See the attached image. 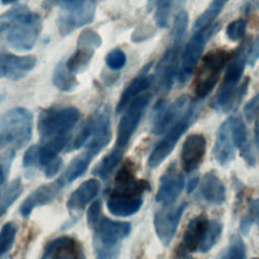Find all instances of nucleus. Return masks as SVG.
Segmentation results:
<instances>
[{"label":"nucleus","mask_w":259,"mask_h":259,"mask_svg":"<svg viewBox=\"0 0 259 259\" xmlns=\"http://www.w3.org/2000/svg\"><path fill=\"white\" fill-rule=\"evenodd\" d=\"M149 189V182L138 179L133 163L127 161L115 175L114 187L110 191L106 202L108 211L119 218L137 213L143 204V193Z\"/></svg>","instance_id":"f257e3e1"},{"label":"nucleus","mask_w":259,"mask_h":259,"mask_svg":"<svg viewBox=\"0 0 259 259\" xmlns=\"http://www.w3.org/2000/svg\"><path fill=\"white\" fill-rule=\"evenodd\" d=\"M41 31V19L25 5H17L0 16V33L16 51L31 50Z\"/></svg>","instance_id":"f03ea898"},{"label":"nucleus","mask_w":259,"mask_h":259,"mask_svg":"<svg viewBox=\"0 0 259 259\" xmlns=\"http://www.w3.org/2000/svg\"><path fill=\"white\" fill-rule=\"evenodd\" d=\"M247 42L244 41L229 59L223 81L211 103L213 109L224 112L230 111L239 105L241 98L246 93L249 79L246 78L239 88L238 84L247 64Z\"/></svg>","instance_id":"7ed1b4c3"},{"label":"nucleus","mask_w":259,"mask_h":259,"mask_svg":"<svg viewBox=\"0 0 259 259\" xmlns=\"http://www.w3.org/2000/svg\"><path fill=\"white\" fill-rule=\"evenodd\" d=\"M32 113L24 107H13L0 117V151L20 149L32 135Z\"/></svg>","instance_id":"20e7f679"},{"label":"nucleus","mask_w":259,"mask_h":259,"mask_svg":"<svg viewBox=\"0 0 259 259\" xmlns=\"http://www.w3.org/2000/svg\"><path fill=\"white\" fill-rule=\"evenodd\" d=\"M80 118V111L74 106L50 107L38 116L37 130L41 142L53 138L69 135Z\"/></svg>","instance_id":"39448f33"},{"label":"nucleus","mask_w":259,"mask_h":259,"mask_svg":"<svg viewBox=\"0 0 259 259\" xmlns=\"http://www.w3.org/2000/svg\"><path fill=\"white\" fill-rule=\"evenodd\" d=\"M229 59V53L219 48L203 56L193 83V93L197 99L206 97L215 87Z\"/></svg>","instance_id":"423d86ee"},{"label":"nucleus","mask_w":259,"mask_h":259,"mask_svg":"<svg viewBox=\"0 0 259 259\" xmlns=\"http://www.w3.org/2000/svg\"><path fill=\"white\" fill-rule=\"evenodd\" d=\"M198 114L197 105L190 104L187 106L182 116L166 132L165 136L159 141L148 158V166L151 168L158 167L173 151L179 139L188 130Z\"/></svg>","instance_id":"0eeeda50"},{"label":"nucleus","mask_w":259,"mask_h":259,"mask_svg":"<svg viewBox=\"0 0 259 259\" xmlns=\"http://www.w3.org/2000/svg\"><path fill=\"white\" fill-rule=\"evenodd\" d=\"M217 28L218 23L214 22L206 27L192 31L190 38L186 42L181 53L180 67L177 76L179 83L184 84L191 77L207 40L210 38Z\"/></svg>","instance_id":"6e6552de"},{"label":"nucleus","mask_w":259,"mask_h":259,"mask_svg":"<svg viewBox=\"0 0 259 259\" xmlns=\"http://www.w3.org/2000/svg\"><path fill=\"white\" fill-rule=\"evenodd\" d=\"M184 35L171 34V46L166 50L155 72L157 89L161 93L168 92L179 72V58H181V48Z\"/></svg>","instance_id":"1a4fd4ad"},{"label":"nucleus","mask_w":259,"mask_h":259,"mask_svg":"<svg viewBox=\"0 0 259 259\" xmlns=\"http://www.w3.org/2000/svg\"><path fill=\"white\" fill-rule=\"evenodd\" d=\"M188 98L181 95L173 102L160 99L156 102L151 115V130L155 135L166 133L185 112Z\"/></svg>","instance_id":"9d476101"},{"label":"nucleus","mask_w":259,"mask_h":259,"mask_svg":"<svg viewBox=\"0 0 259 259\" xmlns=\"http://www.w3.org/2000/svg\"><path fill=\"white\" fill-rule=\"evenodd\" d=\"M149 100L150 96L148 94H142L136 97L128 104L125 112L122 114L119 120L114 147L121 150L125 149L140 123L141 117L149 103Z\"/></svg>","instance_id":"9b49d317"},{"label":"nucleus","mask_w":259,"mask_h":259,"mask_svg":"<svg viewBox=\"0 0 259 259\" xmlns=\"http://www.w3.org/2000/svg\"><path fill=\"white\" fill-rule=\"evenodd\" d=\"M90 118V136L85 144L86 151L94 157L101 152L110 142L111 127L109 109L101 105Z\"/></svg>","instance_id":"f8f14e48"},{"label":"nucleus","mask_w":259,"mask_h":259,"mask_svg":"<svg viewBox=\"0 0 259 259\" xmlns=\"http://www.w3.org/2000/svg\"><path fill=\"white\" fill-rule=\"evenodd\" d=\"M187 206L186 202H183L177 206L170 204L164 205V207L157 210L154 214V228L159 240L165 246L169 245L172 241L180 219Z\"/></svg>","instance_id":"ddd939ff"},{"label":"nucleus","mask_w":259,"mask_h":259,"mask_svg":"<svg viewBox=\"0 0 259 259\" xmlns=\"http://www.w3.org/2000/svg\"><path fill=\"white\" fill-rule=\"evenodd\" d=\"M93 230V246L119 245L120 241L130 235L132 226L127 222L102 218Z\"/></svg>","instance_id":"4468645a"},{"label":"nucleus","mask_w":259,"mask_h":259,"mask_svg":"<svg viewBox=\"0 0 259 259\" xmlns=\"http://www.w3.org/2000/svg\"><path fill=\"white\" fill-rule=\"evenodd\" d=\"M184 188V177L177 169L176 164H171L159 181V187L156 194L157 202L171 204L180 195Z\"/></svg>","instance_id":"2eb2a0df"},{"label":"nucleus","mask_w":259,"mask_h":259,"mask_svg":"<svg viewBox=\"0 0 259 259\" xmlns=\"http://www.w3.org/2000/svg\"><path fill=\"white\" fill-rule=\"evenodd\" d=\"M41 259H86V255L82 244L77 239L62 236L46 246Z\"/></svg>","instance_id":"dca6fc26"},{"label":"nucleus","mask_w":259,"mask_h":259,"mask_svg":"<svg viewBox=\"0 0 259 259\" xmlns=\"http://www.w3.org/2000/svg\"><path fill=\"white\" fill-rule=\"evenodd\" d=\"M65 183V179L60 178L54 182H50L37 187L21 203L19 207L21 215L27 218L34 207L51 203L58 196Z\"/></svg>","instance_id":"f3484780"},{"label":"nucleus","mask_w":259,"mask_h":259,"mask_svg":"<svg viewBox=\"0 0 259 259\" xmlns=\"http://www.w3.org/2000/svg\"><path fill=\"white\" fill-rule=\"evenodd\" d=\"M36 64L34 56H16L0 53V78L19 80L30 72Z\"/></svg>","instance_id":"a211bd4d"},{"label":"nucleus","mask_w":259,"mask_h":259,"mask_svg":"<svg viewBox=\"0 0 259 259\" xmlns=\"http://www.w3.org/2000/svg\"><path fill=\"white\" fill-rule=\"evenodd\" d=\"M206 151V140L201 134L189 135L181 149V164L186 172L196 170L201 164Z\"/></svg>","instance_id":"6ab92c4d"},{"label":"nucleus","mask_w":259,"mask_h":259,"mask_svg":"<svg viewBox=\"0 0 259 259\" xmlns=\"http://www.w3.org/2000/svg\"><path fill=\"white\" fill-rule=\"evenodd\" d=\"M236 146L233 141L230 119H226L218 128L212 154L221 166H228L235 157Z\"/></svg>","instance_id":"aec40b11"},{"label":"nucleus","mask_w":259,"mask_h":259,"mask_svg":"<svg viewBox=\"0 0 259 259\" xmlns=\"http://www.w3.org/2000/svg\"><path fill=\"white\" fill-rule=\"evenodd\" d=\"M100 183L97 179L91 178L82 182L67 200V208L72 212H80L91 202L99 192Z\"/></svg>","instance_id":"412c9836"},{"label":"nucleus","mask_w":259,"mask_h":259,"mask_svg":"<svg viewBox=\"0 0 259 259\" xmlns=\"http://www.w3.org/2000/svg\"><path fill=\"white\" fill-rule=\"evenodd\" d=\"M150 67H151V64L147 65L145 67V70L139 76L134 78L127 84V86L123 89V91L120 94L119 100L116 104V108H115L116 113L122 112L136 97H138L139 95H141L143 92L147 91L150 88L153 82V78L147 75L148 69Z\"/></svg>","instance_id":"4be33fe9"},{"label":"nucleus","mask_w":259,"mask_h":259,"mask_svg":"<svg viewBox=\"0 0 259 259\" xmlns=\"http://www.w3.org/2000/svg\"><path fill=\"white\" fill-rule=\"evenodd\" d=\"M208 223L209 221L205 214H199L193 218L184 231L181 245L189 252L198 250L207 230Z\"/></svg>","instance_id":"5701e85b"},{"label":"nucleus","mask_w":259,"mask_h":259,"mask_svg":"<svg viewBox=\"0 0 259 259\" xmlns=\"http://www.w3.org/2000/svg\"><path fill=\"white\" fill-rule=\"evenodd\" d=\"M200 193L208 203L219 205L225 201V185L215 171L211 170L203 175L200 183Z\"/></svg>","instance_id":"b1692460"},{"label":"nucleus","mask_w":259,"mask_h":259,"mask_svg":"<svg viewBox=\"0 0 259 259\" xmlns=\"http://www.w3.org/2000/svg\"><path fill=\"white\" fill-rule=\"evenodd\" d=\"M230 123H231V131L234 144L237 149H239L242 157L245 159L247 163L253 165L255 163L254 156L250 150L249 143H248V135L247 130L243 121L235 116H230Z\"/></svg>","instance_id":"393cba45"},{"label":"nucleus","mask_w":259,"mask_h":259,"mask_svg":"<svg viewBox=\"0 0 259 259\" xmlns=\"http://www.w3.org/2000/svg\"><path fill=\"white\" fill-rule=\"evenodd\" d=\"M65 14L77 16L83 19H94L95 2L94 0H53Z\"/></svg>","instance_id":"a878e982"},{"label":"nucleus","mask_w":259,"mask_h":259,"mask_svg":"<svg viewBox=\"0 0 259 259\" xmlns=\"http://www.w3.org/2000/svg\"><path fill=\"white\" fill-rule=\"evenodd\" d=\"M186 0H154V19L158 27L166 28L171 16L178 13Z\"/></svg>","instance_id":"bb28decb"},{"label":"nucleus","mask_w":259,"mask_h":259,"mask_svg":"<svg viewBox=\"0 0 259 259\" xmlns=\"http://www.w3.org/2000/svg\"><path fill=\"white\" fill-rule=\"evenodd\" d=\"M53 84L63 92H71L78 86V80L66 66L65 61L59 62L53 72Z\"/></svg>","instance_id":"cd10ccee"},{"label":"nucleus","mask_w":259,"mask_h":259,"mask_svg":"<svg viewBox=\"0 0 259 259\" xmlns=\"http://www.w3.org/2000/svg\"><path fill=\"white\" fill-rule=\"evenodd\" d=\"M69 139L70 135H63L41 142L42 145L39 147V163L41 165H47L57 158V155L67 146Z\"/></svg>","instance_id":"c85d7f7f"},{"label":"nucleus","mask_w":259,"mask_h":259,"mask_svg":"<svg viewBox=\"0 0 259 259\" xmlns=\"http://www.w3.org/2000/svg\"><path fill=\"white\" fill-rule=\"evenodd\" d=\"M94 52H95L94 49L77 47L76 51L66 61L67 68L73 74L82 73L89 66V64L94 56Z\"/></svg>","instance_id":"c756f323"},{"label":"nucleus","mask_w":259,"mask_h":259,"mask_svg":"<svg viewBox=\"0 0 259 259\" xmlns=\"http://www.w3.org/2000/svg\"><path fill=\"white\" fill-rule=\"evenodd\" d=\"M94 158L93 155L85 151L84 153L76 156L71 160L69 165L66 168L63 178L67 183L73 182L77 178H79L88 168L91 160Z\"/></svg>","instance_id":"7c9ffc66"},{"label":"nucleus","mask_w":259,"mask_h":259,"mask_svg":"<svg viewBox=\"0 0 259 259\" xmlns=\"http://www.w3.org/2000/svg\"><path fill=\"white\" fill-rule=\"evenodd\" d=\"M123 152H124V150L114 147L96 165V167L93 170L94 175H97L101 179H106L109 176V174L112 172V170H114L115 167L120 162V160L123 156Z\"/></svg>","instance_id":"2f4dec72"},{"label":"nucleus","mask_w":259,"mask_h":259,"mask_svg":"<svg viewBox=\"0 0 259 259\" xmlns=\"http://www.w3.org/2000/svg\"><path fill=\"white\" fill-rule=\"evenodd\" d=\"M228 1L229 0H211L207 8L203 11V13H201L195 20L194 25L192 27V31H196L200 28L206 27L214 23V19L222 12Z\"/></svg>","instance_id":"473e14b6"},{"label":"nucleus","mask_w":259,"mask_h":259,"mask_svg":"<svg viewBox=\"0 0 259 259\" xmlns=\"http://www.w3.org/2000/svg\"><path fill=\"white\" fill-rule=\"evenodd\" d=\"M22 191L23 186L20 178H15L0 192V217L6 212L9 206L20 196Z\"/></svg>","instance_id":"72a5a7b5"},{"label":"nucleus","mask_w":259,"mask_h":259,"mask_svg":"<svg viewBox=\"0 0 259 259\" xmlns=\"http://www.w3.org/2000/svg\"><path fill=\"white\" fill-rule=\"evenodd\" d=\"M222 224L218 221H210L208 223V227L207 230L205 232V235L203 237V240L198 248V250L202 253H206L208 252L215 244L217 242L220 240L221 234H222Z\"/></svg>","instance_id":"f704fd0d"},{"label":"nucleus","mask_w":259,"mask_h":259,"mask_svg":"<svg viewBox=\"0 0 259 259\" xmlns=\"http://www.w3.org/2000/svg\"><path fill=\"white\" fill-rule=\"evenodd\" d=\"M17 233V227L14 223L8 222L4 224L0 230V258L11 249Z\"/></svg>","instance_id":"c9c22d12"},{"label":"nucleus","mask_w":259,"mask_h":259,"mask_svg":"<svg viewBox=\"0 0 259 259\" xmlns=\"http://www.w3.org/2000/svg\"><path fill=\"white\" fill-rule=\"evenodd\" d=\"M245 244L242 239L238 236H234L228 245L221 254L218 256V259H245Z\"/></svg>","instance_id":"e433bc0d"},{"label":"nucleus","mask_w":259,"mask_h":259,"mask_svg":"<svg viewBox=\"0 0 259 259\" xmlns=\"http://www.w3.org/2000/svg\"><path fill=\"white\" fill-rule=\"evenodd\" d=\"M101 44H102L101 36L91 28H86L83 31H81L77 39V47H82V48H90L95 50L99 48Z\"/></svg>","instance_id":"4c0bfd02"},{"label":"nucleus","mask_w":259,"mask_h":259,"mask_svg":"<svg viewBox=\"0 0 259 259\" xmlns=\"http://www.w3.org/2000/svg\"><path fill=\"white\" fill-rule=\"evenodd\" d=\"M105 63L111 70H120L126 63L125 54L118 48L111 50L105 57Z\"/></svg>","instance_id":"58836bf2"},{"label":"nucleus","mask_w":259,"mask_h":259,"mask_svg":"<svg viewBox=\"0 0 259 259\" xmlns=\"http://www.w3.org/2000/svg\"><path fill=\"white\" fill-rule=\"evenodd\" d=\"M247 27V22L243 18L236 19L232 22L229 23V25L226 28V35L228 36L229 39L235 41L241 39L246 31Z\"/></svg>","instance_id":"ea45409f"},{"label":"nucleus","mask_w":259,"mask_h":259,"mask_svg":"<svg viewBox=\"0 0 259 259\" xmlns=\"http://www.w3.org/2000/svg\"><path fill=\"white\" fill-rule=\"evenodd\" d=\"M96 259H118L119 245H98L94 246Z\"/></svg>","instance_id":"a19ab883"},{"label":"nucleus","mask_w":259,"mask_h":259,"mask_svg":"<svg viewBox=\"0 0 259 259\" xmlns=\"http://www.w3.org/2000/svg\"><path fill=\"white\" fill-rule=\"evenodd\" d=\"M39 163V147L30 146L24 153L22 159V165L25 168H31Z\"/></svg>","instance_id":"79ce46f5"},{"label":"nucleus","mask_w":259,"mask_h":259,"mask_svg":"<svg viewBox=\"0 0 259 259\" xmlns=\"http://www.w3.org/2000/svg\"><path fill=\"white\" fill-rule=\"evenodd\" d=\"M259 113V92L253 96L244 107V115L248 121H253Z\"/></svg>","instance_id":"37998d69"},{"label":"nucleus","mask_w":259,"mask_h":259,"mask_svg":"<svg viewBox=\"0 0 259 259\" xmlns=\"http://www.w3.org/2000/svg\"><path fill=\"white\" fill-rule=\"evenodd\" d=\"M100 210H101V203L99 200H95L91 203L87 210V223L88 226L94 229L100 221Z\"/></svg>","instance_id":"c03bdc74"},{"label":"nucleus","mask_w":259,"mask_h":259,"mask_svg":"<svg viewBox=\"0 0 259 259\" xmlns=\"http://www.w3.org/2000/svg\"><path fill=\"white\" fill-rule=\"evenodd\" d=\"M259 60V36H257L247 50V65L254 67Z\"/></svg>","instance_id":"a18cd8bd"},{"label":"nucleus","mask_w":259,"mask_h":259,"mask_svg":"<svg viewBox=\"0 0 259 259\" xmlns=\"http://www.w3.org/2000/svg\"><path fill=\"white\" fill-rule=\"evenodd\" d=\"M14 156H15L14 149L5 150L4 153L1 154V156H0V169L6 174V176L8 175V172L10 170Z\"/></svg>","instance_id":"49530a36"},{"label":"nucleus","mask_w":259,"mask_h":259,"mask_svg":"<svg viewBox=\"0 0 259 259\" xmlns=\"http://www.w3.org/2000/svg\"><path fill=\"white\" fill-rule=\"evenodd\" d=\"M153 33H154V30L151 28V26H148V25L139 26L138 28L135 29V31L132 34V41L134 42L144 41L147 38L151 37Z\"/></svg>","instance_id":"de8ad7c7"},{"label":"nucleus","mask_w":259,"mask_h":259,"mask_svg":"<svg viewBox=\"0 0 259 259\" xmlns=\"http://www.w3.org/2000/svg\"><path fill=\"white\" fill-rule=\"evenodd\" d=\"M45 175L47 178L54 177L61 169L62 166V159L57 157L54 160H52L50 163L45 165Z\"/></svg>","instance_id":"09e8293b"},{"label":"nucleus","mask_w":259,"mask_h":259,"mask_svg":"<svg viewBox=\"0 0 259 259\" xmlns=\"http://www.w3.org/2000/svg\"><path fill=\"white\" fill-rule=\"evenodd\" d=\"M249 215L252 218L254 223H256L259 227V197L255 199H250L248 201Z\"/></svg>","instance_id":"8fccbe9b"},{"label":"nucleus","mask_w":259,"mask_h":259,"mask_svg":"<svg viewBox=\"0 0 259 259\" xmlns=\"http://www.w3.org/2000/svg\"><path fill=\"white\" fill-rule=\"evenodd\" d=\"M173 259H193V257L190 255V252L180 244L174 251Z\"/></svg>","instance_id":"3c124183"},{"label":"nucleus","mask_w":259,"mask_h":259,"mask_svg":"<svg viewBox=\"0 0 259 259\" xmlns=\"http://www.w3.org/2000/svg\"><path fill=\"white\" fill-rule=\"evenodd\" d=\"M253 223H254V221L252 220V218L249 214L245 215L242 219L241 223H240V230H241V232L243 234H247L249 232V230H250V228H251Z\"/></svg>","instance_id":"603ef678"},{"label":"nucleus","mask_w":259,"mask_h":259,"mask_svg":"<svg viewBox=\"0 0 259 259\" xmlns=\"http://www.w3.org/2000/svg\"><path fill=\"white\" fill-rule=\"evenodd\" d=\"M197 183H198V178H194V179L190 180L189 183H188V185H187V190H188V192H191V191L196 187Z\"/></svg>","instance_id":"864d4df0"},{"label":"nucleus","mask_w":259,"mask_h":259,"mask_svg":"<svg viewBox=\"0 0 259 259\" xmlns=\"http://www.w3.org/2000/svg\"><path fill=\"white\" fill-rule=\"evenodd\" d=\"M5 177H6V174L0 169V186L4 183V180H5Z\"/></svg>","instance_id":"5fc2aeb1"},{"label":"nucleus","mask_w":259,"mask_h":259,"mask_svg":"<svg viewBox=\"0 0 259 259\" xmlns=\"http://www.w3.org/2000/svg\"><path fill=\"white\" fill-rule=\"evenodd\" d=\"M16 1H18V0H1V3L4 5H8V4H12Z\"/></svg>","instance_id":"6e6d98bb"},{"label":"nucleus","mask_w":259,"mask_h":259,"mask_svg":"<svg viewBox=\"0 0 259 259\" xmlns=\"http://www.w3.org/2000/svg\"><path fill=\"white\" fill-rule=\"evenodd\" d=\"M3 99H4V94H3V93H1V94H0V103L2 102V100H3Z\"/></svg>","instance_id":"4d7b16f0"},{"label":"nucleus","mask_w":259,"mask_h":259,"mask_svg":"<svg viewBox=\"0 0 259 259\" xmlns=\"http://www.w3.org/2000/svg\"><path fill=\"white\" fill-rule=\"evenodd\" d=\"M252 259H259V258H252Z\"/></svg>","instance_id":"13d9d810"}]
</instances>
